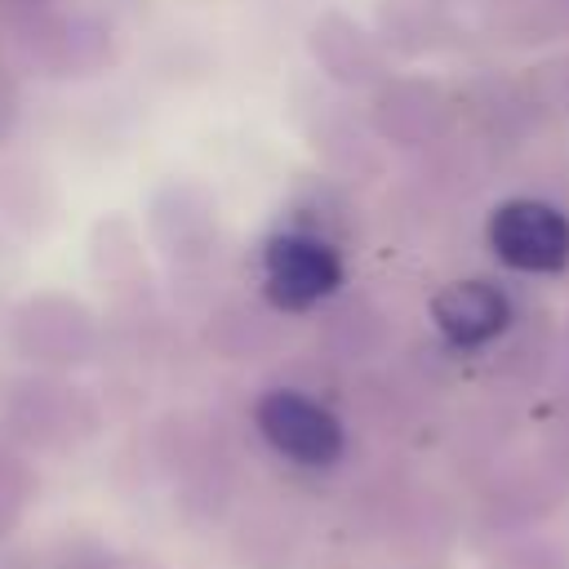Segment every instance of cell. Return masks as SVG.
Returning <instances> with one entry per match:
<instances>
[{"mask_svg": "<svg viewBox=\"0 0 569 569\" xmlns=\"http://www.w3.org/2000/svg\"><path fill=\"white\" fill-rule=\"evenodd\" d=\"M342 284V262L311 231H276L262 244V293L280 311H311Z\"/></svg>", "mask_w": 569, "mask_h": 569, "instance_id": "cell-2", "label": "cell"}, {"mask_svg": "<svg viewBox=\"0 0 569 569\" xmlns=\"http://www.w3.org/2000/svg\"><path fill=\"white\" fill-rule=\"evenodd\" d=\"M489 253L516 276H560L569 271V213L542 196H511L485 222Z\"/></svg>", "mask_w": 569, "mask_h": 569, "instance_id": "cell-1", "label": "cell"}, {"mask_svg": "<svg viewBox=\"0 0 569 569\" xmlns=\"http://www.w3.org/2000/svg\"><path fill=\"white\" fill-rule=\"evenodd\" d=\"M431 320L440 329V338L458 351H476V347H489L493 338H502L516 320V307H511V293L498 284V280H453L436 293L431 302Z\"/></svg>", "mask_w": 569, "mask_h": 569, "instance_id": "cell-4", "label": "cell"}, {"mask_svg": "<svg viewBox=\"0 0 569 569\" xmlns=\"http://www.w3.org/2000/svg\"><path fill=\"white\" fill-rule=\"evenodd\" d=\"M253 418H258L262 440L280 458H289L298 467H329L342 453V445H347L342 440V422L320 400H311L302 391H289V387L267 391L258 400Z\"/></svg>", "mask_w": 569, "mask_h": 569, "instance_id": "cell-3", "label": "cell"}]
</instances>
